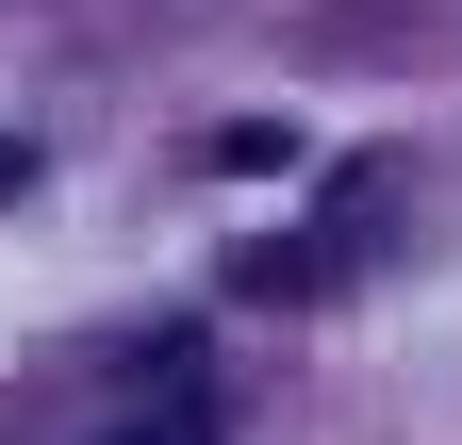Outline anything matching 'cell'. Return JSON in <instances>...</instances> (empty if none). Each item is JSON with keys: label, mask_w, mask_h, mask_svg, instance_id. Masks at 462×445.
Listing matches in <instances>:
<instances>
[{"label": "cell", "mask_w": 462, "mask_h": 445, "mask_svg": "<svg viewBox=\"0 0 462 445\" xmlns=\"http://www.w3.org/2000/svg\"><path fill=\"white\" fill-rule=\"evenodd\" d=\"M133 445H215V413H149V429H133Z\"/></svg>", "instance_id": "6da1fadb"}]
</instances>
